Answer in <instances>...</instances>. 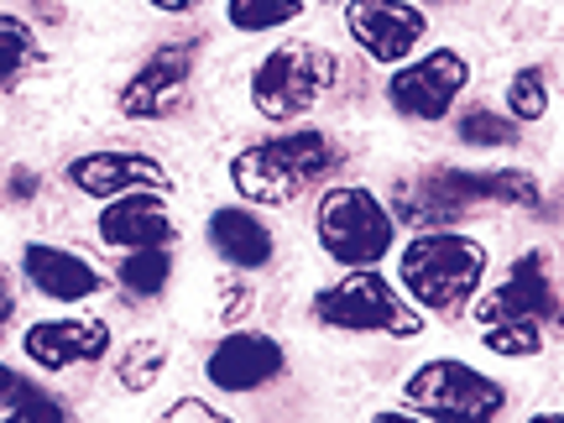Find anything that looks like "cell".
I'll list each match as a JSON object with an SVG mask.
<instances>
[{"label": "cell", "instance_id": "27", "mask_svg": "<svg viewBox=\"0 0 564 423\" xmlns=\"http://www.w3.org/2000/svg\"><path fill=\"white\" fill-rule=\"evenodd\" d=\"M147 6H158V11H167V17H183V11H194L199 0H147Z\"/></svg>", "mask_w": 564, "mask_h": 423}, {"label": "cell", "instance_id": "23", "mask_svg": "<svg viewBox=\"0 0 564 423\" xmlns=\"http://www.w3.org/2000/svg\"><path fill=\"white\" fill-rule=\"evenodd\" d=\"M162 366H167V350L158 340H137L121 350V382L131 392H147V387L162 377Z\"/></svg>", "mask_w": 564, "mask_h": 423}, {"label": "cell", "instance_id": "18", "mask_svg": "<svg viewBox=\"0 0 564 423\" xmlns=\"http://www.w3.org/2000/svg\"><path fill=\"white\" fill-rule=\"evenodd\" d=\"M167 278H173L167 246H137V251L121 262V288L137 293V299H158L162 288H167Z\"/></svg>", "mask_w": 564, "mask_h": 423}, {"label": "cell", "instance_id": "21", "mask_svg": "<svg viewBox=\"0 0 564 423\" xmlns=\"http://www.w3.org/2000/svg\"><path fill=\"white\" fill-rule=\"evenodd\" d=\"M549 110V79L544 68H518L507 84V116L512 121H544Z\"/></svg>", "mask_w": 564, "mask_h": 423}, {"label": "cell", "instance_id": "5", "mask_svg": "<svg viewBox=\"0 0 564 423\" xmlns=\"http://www.w3.org/2000/svg\"><path fill=\"white\" fill-rule=\"evenodd\" d=\"M314 319L335 324V329H356V335L382 329V335H398V340H408V335L423 329L419 308H408L377 267H350V278H340L335 288H324L319 299H314Z\"/></svg>", "mask_w": 564, "mask_h": 423}, {"label": "cell", "instance_id": "16", "mask_svg": "<svg viewBox=\"0 0 564 423\" xmlns=\"http://www.w3.org/2000/svg\"><path fill=\"white\" fill-rule=\"evenodd\" d=\"M209 246L241 272H257V267L272 262V230L241 204H225L209 215Z\"/></svg>", "mask_w": 564, "mask_h": 423}, {"label": "cell", "instance_id": "12", "mask_svg": "<svg viewBox=\"0 0 564 423\" xmlns=\"http://www.w3.org/2000/svg\"><path fill=\"white\" fill-rule=\"evenodd\" d=\"M21 350L42 371H68L79 361H100L110 350V324L105 319H37L21 335Z\"/></svg>", "mask_w": 564, "mask_h": 423}, {"label": "cell", "instance_id": "9", "mask_svg": "<svg viewBox=\"0 0 564 423\" xmlns=\"http://www.w3.org/2000/svg\"><path fill=\"white\" fill-rule=\"evenodd\" d=\"M188 74H194V47L188 42H173V47L152 53L131 74V84L121 89V116H131V121H162V116H173L183 105Z\"/></svg>", "mask_w": 564, "mask_h": 423}, {"label": "cell", "instance_id": "1", "mask_svg": "<svg viewBox=\"0 0 564 423\" xmlns=\"http://www.w3.org/2000/svg\"><path fill=\"white\" fill-rule=\"evenodd\" d=\"M335 162H340V152L324 131H282V137L246 147L241 158L230 162V183L251 204H293L303 188L329 178Z\"/></svg>", "mask_w": 564, "mask_h": 423}, {"label": "cell", "instance_id": "15", "mask_svg": "<svg viewBox=\"0 0 564 423\" xmlns=\"http://www.w3.org/2000/svg\"><path fill=\"white\" fill-rule=\"evenodd\" d=\"M549 314H554V282H549L544 257H523V262L476 303V319L481 324H497V319H539L544 324Z\"/></svg>", "mask_w": 564, "mask_h": 423}, {"label": "cell", "instance_id": "17", "mask_svg": "<svg viewBox=\"0 0 564 423\" xmlns=\"http://www.w3.org/2000/svg\"><path fill=\"white\" fill-rule=\"evenodd\" d=\"M0 413L6 419H32V423H63L68 419V408L58 403V398H47L37 382H26L21 371H11V366H0Z\"/></svg>", "mask_w": 564, "mask_h": 423}, {"label": "cell", "instance_id": "8", "mask_svg": "<svg viewBox=\"0 0 564 423\" xmlns=\"http://www.w3.org/2000/svg\"><path fill=\"white\" fill-rule=\"evenodd\" d=\"M345 32L356 37V47L371 63H403L429 32V17L408 0H350Z\"/></svg>", "mask_w": 564, "mask_h": 423}, {"label": "cell", "instance_id": "19", "mask_svg": "<svg viewBox=\"0 0 564 423\" xmlns=\"http://www.w3.org/2000/svg\"><path fill=\"white\" fill-rule=\"evenodd\" d=\"M225 17L241 32H272V26H288L303 17V0H230Z\"/></svg>", "mask_w": 564, "mask_h": 423}, {"label": "cell", "instance_id": "22", "mask_svg": "<svg viewBox=\"0 0 564 423\" xmlns=\"http://www.w3.org/2000/svg\"><path fill=\"white\" fill-rule=\"evenodd\" d=\"M486 350H497V356H539L544 350V329H539V319H497L486 324Z\"/></svg>", "mask_w": 564, "mask_h": 423}, {"label": "cell", "instance_id": "14", "mask_svg": "<svg viewBox=\"0 0 564 423\" xmlns=\"http://www.w3.org/2000/svg\"><path fill=\"white\" fill-rule=\"evenodd\" d=\"M21 272H26V282L37 288L42 299H53V303L95 299V293L105 288V278L84 262L79 251H68V246H47V241H32L26 251H21Z\"/></svg>", "mask_w": 564, "mask_h": 423}, {"label": "cell", "instance_id": "26", "mask_svg": "<svg viewBox=\"0 0 564 423\" xmlns=\"http://www.w3.org/2000/svg\"><path fill=\"white\" fill-rule=\"evenodd\" d=\"M11 308H17V293H11V278H6V267H0V324L11 319Z\"/></svg>", "mask_w": 564, "mask_h": 423}, {"label": "cell", "instance_id": "10", "mask_svg": "<svg viewBox=\"0 0 564 423\" xmlns=\"http://www.w3.org/2000/svg\"><path fill=\"white\" fill-rule=\"evenodd\" d=\"M288 356H282V345L262 329H236V335H225L215 345V356L204 366V377L220 387V392H257V387L278 382Z\"/></svg>", "mask_w": 564, "mask_h": 423}, {"label": "cell", "instance_id": "4", "mask_svg": "<svg viewBox=\"0 0 564 423\" xmlns=\"http://www.w3.org/2000/svg\"><path fill=\"white\" fill-rule=\"evenodd\" d=\"M329 84H335V58L314 42H288V47H272L257 63L251 105L267 121H293V116H303V110H314L324 100Z\"/></svg>", "mask_w": 564, "mask_h": 423}, {"label": "cell", "instance_id": "3", "mask_svg": "<svg viewBox=\"0 0 564 423\" xmlns=\"http://www.w3.org/2000/svg\"><path fill=\"white\" fill-rule=\"evenodd\" d=\"M314 230H319V246L340 267H377L392 251V236H398L392 209L371 188H356V183L324 194Z\"/></svg>", "mask_w": 564, "mask_h": 423}, {"label": "cell", "instance_id": "11", "mask_svg": "<svg viewBox=\"0 0 564 423\" xmlns=\"http://www.w3.org/2000/svg\"><path fill=\"white\" fill-rule=\"evenodd\" d=\"M100 241L116 251H137V246H167L173 241V215L158 188H126L100 209Z\"/></svg>", "mask_w": 564, "mask_h": 423}, {"label": "cell", "instance_id": "25", "mask_svg": "<svg viewBox=\"0 0 564 423\" xmlns=\"http://www.w3.org/2000/svg\"><path fill=\"white\" fill-rule=\"evenodd\" d=\"M178 419H204V423H225V413H220V408H209V403H199V398H183L178 408H167V423H178Z\"/></svg>", "mask_w": 564, "mask_h": 423}, {"label": "cell", "instance_id": "6", "mask_svg": "<svg viewBox=\"0 0 564 423\" xmlns=\"http://www.w3.org/2000/svg\"><path fill=\"white\" fill-rule=\"evenodd\" d=\"M408 403L429 419H497L507 392L465 361H429L408 377Z\"/></svg>", "mask_w": 564, "mask_h": 423}, {"label": "cell", "instance_id": "13", "mask_svg": "<svg viewBox=\"0 0 564 423\" xmlns=\"http://www.w3.org/2000/svg\"><path fill=\"white\" fill-rule=\"evenodd\" d=\"M68 183L89 199H116L126 188H162L167 194V167L147 152H89L68 162Z\"/></svg>", "mask_w": 564, "mask_h": 423}, {"label": "cell", "instance_id": "7", "mask_svg": "<svg viewBox=\"0 0 564 423\" xmlns=\"http://www.w3.org/2000/svg\"><path fill=\"white\" fill-rule=\"evenodd\" d=\"M465 79H470V63L455 53V47H434L423 58L403 63L392 84H387V100L398 116H413V121H444L455 100H460Z\"/></svg>", "mask_w": 564, "mask_h": 423}, {"label": "cell", "instance_id": "24", "mask_svg": "<svg viewBox=\"0 0 564 423\" xmlns=\"http://www.w3.org/2000/svg\"><path fill=\"white\" fill-rule=\"evenodd\" d=\"M460 141L465 147H512V141H518V126H512V116L470 110V116H460Z\"/></svg>", "mask_w": 564, "mask_h": 423}, {"label": "cell", "instance_id": "2", "mask_svg": "<svg viewBox=\"0 0 564 423\" xmlns=\"http://www.w3.org/2000/svg\"><path fill=\"white\" fill-rule=\"evenodd\" d=\"M398 278L413 293L419 308L429 314H460L470 308L476 288L486 278V246L470 241V236H455V230H429V236H413L398 257Z\"/></svg>", "mask_w": 564, "mask_h": 423}, {"label": "cell", "instance_id": "20", "mask_svg": "<svg viewBox=\"0 0 564 423\" xmlns=\"http://www.w3.org/2000/svg\"><path fill=\"white\" fill-rule=\"evenodd\" d=\"M37 63V32L17 17H0V84L21 79Z\"/></svg>", "mask_w": 564, "mask_h": 423}]
</instances>
